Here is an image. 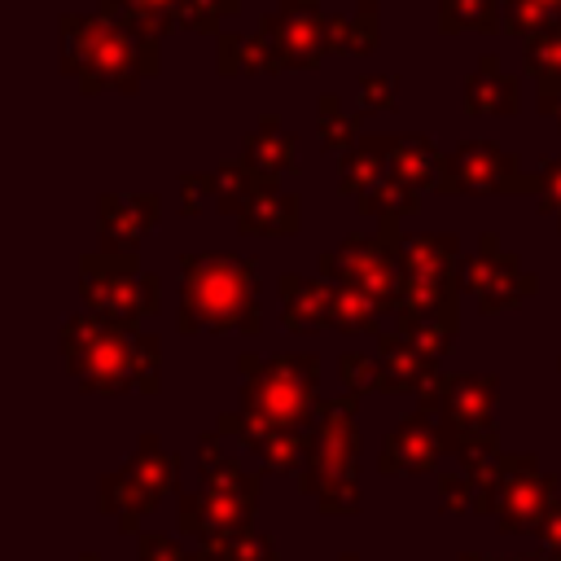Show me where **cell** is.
<instances>
[{
    "label": "cell",
    "mask_w": 561,
    "mask_h": 561,
    "mask_svg": "<svg viewBox=\"0 0 561 561\" xmlns=\"http://www.w3.org/2000/svg\"><path fill=\"white\" fill-rule=\"evenodd\" d=\"M263 329L254 259L210 250L180 259V333H245Z\"/></svg>",
    "instance_id": "1"
},
{
    "label": "cell",
    "mask_w": 561,
    "mask_h": 561,
    "mask_svg": "<svg viewBox=\"0 0 561 561\" xmlns=\"http://www.w3.org/2000/svg\"><path fill=\"white\" fill-rule=\"evenodd\" d=\"M61 75L79 83V92H136L140 79L158 75V39L131 31L114 18L66 13L61 18Z\"/></svg>",
    "instance_id": "2"
},
{
    "label": "cell",
    "mask_w": 561,
    "mask_h": 561,
    "mask_svg": "<svg viewBox=\"0 0 561 561\" xmlns=\"http://www.w3.org/2000/svg\"><path fill=\"white\" fill-rule=\"evenodd\" d=\"M202 486L180 495V535H193L202 548L232 539L250 530L254 504H259V473H245V465L219 456V438L202 434L197 443Z\"/></svg>",
    "instance_id": "3"
},
{
    "label": "cell",
    "mask_w": 561,
    "mask_h": 561,
    "mask_svg": "<svg viewBox=\"0 0 561 561\" xmlns=\"http://www.w3.org/2000/svg\"><path fill=\"white\" fill-rule=\"evenodd\" d=\"M320 390V359L289 351V355H272V359H254L241 355V416H250L254 425H272V430H289V434H311L320 421L316 403Z\"/></svg>",
    "instance_id": "4"
},
{
    "label": "cell",
    "mask_w": 561,
    "mask_h": 561,
    "mask_svg": "<svg viewBox=\"0 0 561 561\" xmlns=\"http://www.w3.org/2000/svg\"><path fill=\"white\" fill-rule=\"evenodd\" d=\"M495 373L482 377H451L438 373L421 390V412L434 421L443 451L460 460V469H486L500 447H495Z\"/></svg>",
    "instance_id": "5"
},
{
    "label": "cell",
    "mask_w": 561,
    "mask_h": 561,
    "mask_svg": "<svg viewBox=\"0 0 561 561\" xmlns=\"http://www.w3.org/2000/svg\"><path fill=\"white\" fill-rule=\"evenodd\" d=\"M359 394L329 399L320 408L316 430L307 434L298 486L320 504V513H355L359 508V430H355Z\"/></svg>",
    "instance_id": "6"
},
{
    "label": "cell",
    "mask_w": 561,
    "mask_h": 561,
    "mask_svg": "<svg viewBox=\"0 0 561 561\" xmlns=\"http://www.w3.org/2000/svg\"><path fill=\"white\" fill-rule=\"evenodd\" d=\"M136 329L105 316H70L61 324L66 373L92 394H123L136 386Z\"/></svg>",
    "instance_id": "7"
},
{
    "label": "cell",
    "mask_w": 561,
    "mask_h": 561,
    "mask_svg": "<svg viewBox=\"0 0 561 561\" xmlns=\"http://www.w3.org/2000/svg\"><path fill=\"white\" fill-rule=\"evenodd\" d=\"M320 280L351 285L377 302V311H399L403 298V232L381 219L373 237H346L337 250L320 254Z\"/></svg>",
    "instance_id": "8"
},
{
    "label": "cell",
    "mask_w": 561,
    "mask_h": 561,
    "mask_svg": "<svg viewBox=\"0 0 561 561\" xmlns=\"http://www.w3.org/2000/svg\"><path fill=\"white\" fill-rule=\"evenodd\" d=\"M460 237L425 232L403 241V298L399 320H460Z\"/></svg>",
    "instance_id": "9"
},
{
    "label": "cell",
    "mask_w": 561,
    "mask_h": 561,
    "mask_svg": "<svg viewBox=\"0 0 561 561\" xmlns=\"http://www.w3.org/2000/svg\"><path fill=\"white\" fill-rule=\"evenodd\" d=\"M478 478V513L495 517L500 530H526V526H539L548 500H552V478L539 473V460L535 456H522V451H508V456H495L486 469H469Z\"/></svg>",
    "instance_id": "10"
},
{
    "label": "cell",
    "mask_w": 561,
    "mask_h": 561,
    "mask_svg": "<svg viewBox=\"0 0 561 561\" xmlns=\"http://www.w3.org/2000/svg\"><path fill=\"white\" fill-rule=\"evenodd\" d=\"M79 289L92 316H105L118 324H136L140 316H153L162 307V280L153 272H140L131 254H83Z\"/></svg>",
    "instance_id": "11"
},
{
    "label": "cell",
    "mask_w": 561,
    "mask_h": 561,
    "mask_svg": "<svg viewBox=\"0 0 561 561\" xmlns=\"http://www.w3.org/2000/svg\"><path fill=\"white\" fill-rule=\"evenodd\" d=\"M175 473H180V456L167 451L158 443V434H145L140 447L131 451V460L101 482V513H110L118 522V530L131 535L136 522L145 513H153L158 500L175 486Z\"/></svg>",
    "instance_id": "12"
},
{
    "label": "cell",
    "mask_w": 561,
    "mask_h": 561,
    "mask_svg": "<svg viewBox=\"0 0 561 561\" xmlns=\"http://www.w3.org/2000/svg\"><path fill=\"white\" fill-rule=\"evenodd\" d=\"M259 53L263 75L272 70H311L329 53V18L320 13V0H280L259 22Z\"/></svg>",
    "instance_id": "13"
},
{
    "label": "cell",
    "mask_w": 561,
    "mask_h": 561,
    "mask_svg": "<svg viewBox=\"0 0 561 561\" xmlns=\"http://www.w3.org/2000/svg\"><path fill=\"white\" fill-rule=\"evenodd\" d=\"M539 193V175H526L517 167L513 153H504L491 140H469L456 153H443V171H438V193H469V197H486V193Z\"/></svg>",
    "instance_id": "14"
},
{
    "label": "cell",
    "mask_w": 561,
    "mask_h": 561,
    "mask_svg": "<svg viewBox=\"0 0 561 561\" xmlns=\"http://www.w3.org/2000/svg\"><path fill=\"white\" fill-rule=\"evenodd\" d=\"M539 289V276L522 267L517 254H508L500 245L495 232H486L478 241V254L469 259V294L478 298V307L491 316V311H508L517 307L522 298H530Z\"/></svg>",
    "instance_id": "15"
},
{
    "label": "cell",
    "mask_w": 561,
    "mask_h": 561,
    "mask_svg": "<svg viewBox=\"0 0 561 561\" xmlns=\"http://www.w3.org/2000/svg\"><path fill=\"white\" fill-rule=\"evenodd\" d=\"M438 451H443V443H438L434 421H430L425 412H412V416H403V421L394 425V434L386 438V447H381V456H377V469L390 473V478L430 473V469L438 465Z\"/></svg>",
    "instance_id": "16"
},
{
    "label": "cell",
    "mask_w": 561,
    "mask_h": 561,
    "mask_svg": "<svg viewBox=\"0 0 561 561\" xmlns=\"http://www.w3.org/2000/svg\"><path fill=\"white\" fill-rule=\"evenodd\" d=\"M96 210H101V254H131L145 241V232L158 224L162 202L153 193H140V197L105 193Z\"/></svg>",
    "instance_id": "17"
},
{
    "label": "cell",
    "mask_w": 561,
    "mask_h": 561,
    "mask_svg": "<svg viewBox=\"0 0 561 561\" xmlns=\"http://www.w3.org/2000/svg\"><path fill=\"white\" fill-rule=\"evenodd\" d=\"M280 324L289 333L333 329V285L298 276V272H285L280 276Z\"/></svg>",
    "instance_id": "18"
},
{
    "label": "cell",
    "mask_w": 561,
    "mask_h": 561,
    "mask_svg": "<svg viewBox=\"0 0 561 561\" xmlns=\"http://www.w3.org/2000/svg\"><path fill=\"white\" fill-rule=\"evenodd\" d=\"M219 434H232L237 443H245L250 451H259L272 469L280 473H298L302 469V451H307V434H289V430H272V425H254L241 412H224L219 416Z\"/></svg>",
    "instance_id": "19"
},
{
    "label": "cell",
    "mask_w": 561,
    "mask_h": 561,
    "mask_svg": "<svg viewBox=\"0 0 561 561\" xmlns=\"http://www.w3.org/2000/svg\"><path fill=\"white\" fill-rule=\"evenodd\" d=\"M237 232H245V237H289V232H298V197L280 193L272 180H259L254 197L237 215Z\"/></svg>",
    "instance_id": "20"
},
{
    "label": "cell",
    "mask_w": 561,
    "mask_h": 561,
    "mask_svg": "<svg viewBox=\"0 0 561 561\" xmlns=\"http://www.w3.org/2000/svg\"><path fill=\"white\" fill-rule=\"evenodd\" d=\"M381 337V355H377V364H381V390H394V394H403V390H425L438 373H434V359L430 355H421L408 337H399V333H377Z\"/></svg>",
    "instance_id": "21"
},
{
    "label": "cell",
    "mask_w": 561,
    "mask_h": 561,
    "mask_svg": "<svg viewBox=\"0 0 561 561\" xmlns=\"http://www.w3.org/2000/svg\"><path fill=\"white\" fill-rule=\"evenodd\" d=\"M390 153H394V136H364V140H355V149L342 153V193L359 202L368 188L390 180L394 175Z\"/></svg>",
    "instance_id": "22"
},
{
    "label": "cell",
    "mask_w": 561,
    "mask_h": 561,
    "mask_svg": "<svg viewBox=\"0 0 561 561\" xmlns=\"http://www.w3.org/2000/svg\"><path fill=\"white\" fill-rule=\"evenodd\" d=\"M241 162H245L254 175H263V180H272V175H280V171H298L294 136L280 127L276 114H263L259 127L245 136V145H241Z\"/></svg>",
    "instance_id": "23"
},
{
    "label": "cell",
    "mask_w": 561,
    "mask_h": 561,
    "mask_svg": "<svg viewBox=\"0 0 561 561\" xmlns=\"http://www.w3.org/2000/svg\"><path fill=\"white\" fill-rule=\"evenodd\" d=\"M465 110L469 114H513L517 110V79L500 66L495 53L478 61V70L465 79Z\"/></svg>",
    "instance_id": "24"
},
{
    "label": "cell",
    "mask_w": 561,
    "mask_h": 561,
    "mask_svg": "<svg viewBox=\"0 0 561 561\" xmlns=\"http://www.w3.org/2000/svg\"><path fill=\"white\" fill-rule=\"evenodd\" d=\"M188 9H193V0H101V18H114L131 31L153 35V39L184 26Z\"/></svg>",
    "instance_id": "25"
},
{
    "label": "cell",
    "mask_w": 561,
    "mask_h": 561,
    "mask_svg": "<svg viewBox=\"0 0 561 561\" xmlns=\"http://www.w3.org/2000/svg\"><path fill=\"white\" fill-rule=\"evenodd\" d=\"M390 167H394V180H403L412 193H430V188H438L443 153L430 145V136H394Z\"/></svg>",
    "instance_id": "26"
},
{
    "label": "cell",
    "mask_w": 561,
    "mask_h": 561,
    "mask_svg": "<svg viewBox=\"0 0 561 561\" xmlns=\"http://www.w3.org/2000/svg\"><path fill=\"white\" fill-rule=\"evenodd\" d=\"M526 70L539 79V92H561V22L535 31L522 53Z\"/></svg>",
    "instance_id": "27"
},
{
    "label": "cell",
    "mask_w": 561,
    "mask_h": 561,
    "mask_svg": "<svg viewBox=\"0 0 561 561\" xmlns=\"http://www.w3.org/2000/svg\"><path fill=\"white\" fill-rule=\"evenodd\" d=\"M377 48V9H359L355 18H329V53L368 57Z\"/></svg>",
    "instance_id": "28"
},
{
    "label": "cell",
    "mask_w": 561,
    "mask_h": 561,
    "mask_svg": "<svg viewBox=\"0 0 561 561\" xmlns=\"http://www.w3.org/2000/svg\"><path fill=\"white\" fill-rule=\"evenodd\" d=\"M333 329L337 333H381V311L368 294L333 285Z\"/></svg>",
    "instance_id": "29"
},
{
    "label": "cell",
    "mask_w": 561,
    "mask_h": 561,
    "mask_svg": "<svg viewBox=\"0 0 561 561\" xmlns=\"http://www.w3.org/2000/svg\"><path fill=\"white\" fill-rule=\"evenodd\" d=\"M259 180H263V175H254L241 158H237V162H224V167L215 171V210H224V215L237 219V215L245 210V202L254 197Z\"/></svg>",
    "instance_id": "30"
},
{
    "label": "cell",
    "mask_w": 561,
    "mask_h": 561,
    "mask_svg": "<svg viewBox=\"0 0 561 561\" xmlns=\"http://www.w3.org/2000/svg\"><path fill=\"white\" fill-rule=\"evenodd\" d=\"M364 215H377V219H399V215H408V210H416L421 206V193H412L403 180H381L377 188H368L359 202H355Z\"/></svg>",
    "instance_id": "31"
},
{
    "label": "cell",
    "mask_w": 561,
    "mask_h": 561,
    "mask_svg": "<svg viewBox=\"0 0 561 561\" xmlns=\"http://www.w3.org/2000/svg\"><path fill=\"white\" fill-rule=\"evenodd\" d=\"M438 13H443V31H495L500 26V9L495 0H438Z\"/></svg>",
    "instance_id": "32"
},
{
    "label": "cell",
    "mask_w": 561,
    "mask_h": 561,
    "mask_svg": "<svg viewBox=\"0 0 561 561\" xmlns=\"http://www.w3.org/2000/svg\"><path fill=\"white\" fill-rule=\"evenodd\" d=\"M316 110H320V140H324L329 149L346 153L351 140L359 136V114H342V101H337L333 92H324Z\"/></svg>",
    "instance_id": "33"
},
{
    "label": "cell",
    "mask_w": 561,
    "mask_h": 561,
    "mask_svg": "<svg viewBox=\"0 0 561 561\" xmlns=\"http://www.w3.org/2000/svg\"><path fill=\"white\" fill-rule=\"evenodd\" d=\"M504 18H508L504 26H508L513 35L530 39L535 31H543V26L561 22V0H508Z\"/></svg>",
    "instance_id": "34"
},
{
    "label": "cell",
    "mask_w": 561,
    "mask_h": 561,
    "mask_svg": "<svg viewBox=\"0 0 561 561\" xmlns=\"http://www.w3.org/2000/svg\"><path fill=\"white\" fill-rule=\"evenodd\" d=\"M202 552H210L215 561H276L272 535H259V530H241V535L219 539V543H210Z\"/></svg>",
    "instance_id": "35"
},
{
    "label": "cell",
    "mask_w": 561,
    "mask_h": 561,
    "mask_svg": "<svg viewBox=\"0 0 561 561\" xmlns=\"http://www.w3.org/2000/svg\"><path fill=\"white\" fill-rule=\"evenodd\" d=\"M263 75V53H259V39L250 35H219V75Z\"/></svg>",
    "instance_id": "36"
},
{
    "label": "cell",
    "mask_w": 561,
    "mask_h": 561,
    "mask_svg": "<svg viewBox=\"0 0 561 561\" xmlns=\"http://www.w3.org/2000/svg\"><path fill=\"white\" fill-rule=\"evenodd\" d=\"M337 377L351 394H368V390H381V364L373 355H359V351H346L337 359Z\"/></svg>",
    "instance_id": "37"
},
{
    "label": "cell",
    "mask_w": 561,
    "mask_h": 561,
    "mask_svg": "<svg viewBox=\"0 0 561 561\" xmlns=\"http://www.w3.org/2000/svg\"><path fill=\"white\" fill-rule=\"evenodd\" d=\"M438 495H443V508L447 513H469V508H478V478L469 469L443 473L438 478Z\"/></svg>",
    "instance_id": "38"
},
{
    "label": "cell",
    "mask_w": 561,
    "mask_h": 561,
    "mask_svg": "<svg viewBox=\"0 0 561 561\" xmlns=\"http://www.w3.org/2000/svg\"><path fill=\"white\" fill-rule=\"evenodd\" d=\"M399 75H364L359 79V110H394L399 105Z\"/></svg>",
    "instance_id": "39"
},
{
    "label": "cell",
    "mask_w": 561,
    "mask_h": 561,
    "mask_svg": "<svg viewBox=\"0 0 561 561\" xmlns=\"http://www.w3.org/2000/svg\"><path fill=\"white\" fill-rule=\"evenodd\" d=\"M158 337H149V333H140L136 337V368H131V377H136V386L145 390V394H153L158 386H162V377H158Z\"/></svg>",
    "instance_id": "40"
},
{
    "label": "cell",
    "mask_w": 561,
    "mask_h": 561,
    "mask_svg": "<svg viewBox=\"0 0 561 561\" xmlns=\"http://www.w3.org/2000/svg\"><path fill=\"white\" fill-rule=\"evenodd\" d=\"M180 188H184V197H180L184 215H202L215 206V175H180Z\"/></svg>",
    "instance_id": "41"
},
{
    "label": "cell",
    "mask_w": 561,
    "mask_h": 561,
    "mask_svg": "<svg viewBox=\"0 0 561 561\" xmlns=\"http://www.w3.org/2000/svg\"><path fill=\"white\" fill-rule=\"evenodd\" d=\"M539 210L552 215L557 232H561V158H548L539 171Z\"/></svg>",
    "instance_id": "42"
},
{
    "label": "cell",
    "mask_w": 561,
    "mask_h": 561,
    "mask_svg": "<svg viewBox=\"0 0 561 561\" xmlns=\"http://www.w3.org/2000/svg\"><path fill=\"white\" fill-rule=\"evenodd\" d=\"M193 552H184L171 535H140V548H136V561H188Z\"/></svg>",
    "instance_id": "43"
},
{
    "label": "cell",
    "mask_w": 561,
    "mask_h": 561,
    "mask_svg": "<svg viewBox=\"0 0 561 561\" xmlns=\"http://www.w3.org/2000/svg\"><path fill=\"white\" fill-rule=\"evenodd\" d=\"M539 535H543V543L548 548H561V495H552L548 500V508H543V517H539V526H535Z\"/></svg>",
    "instance_id": "44"
},
{
    "label": "cell",
    "mask_w": 561,
    "mask_h": 561,
    "mask_svg": "<svg viewBox=\"0 0 561 561\" xmlns=\"http://www.w3.org/2000/svg\"><path fill=\"white\" fill-rule=\"evenodd\" d=\"M460 561H543V557H460Z\"/></svg>",
    "instance_id": "45"
},
{
    "label": "cell",
    "mask_w": 561,
    "mask_h": 561,
    "mask_svg": "<svg viewBox=\"0 0 561 561\" xmlns=\"http://www.w3.org/2000/svg\"><path fill=\"white\" fill-rule=\"evenodd\" d=\"M359 9H377V0H359Z\"/></svg>",
    "instance_id": "46"
},
{
    "label": "cell",
    "mask_w": 561,
    "mask_h": 561,
    "mask_svg": "<svg viewBox=\"0 0 561 561\" xmlns=\"http://www.w3.org/2000/svg\"><path fill=\"white\" fill-rule=\"evenodd\" d=\"M79 561H96V557H92V552H83V557H79Z\"/></svg>",
    "instance_id": "47"
},
{
    "label": "cell",
    "mask_w": 561,
    "mask_h": 561,
    "mask_svg": "<svg viewBox=\"0 0 561 561\" xmlns=\"http://www.w3.org/2000/svg\"><path fill=\"white\" fill-rule=\"evenodd\" d=\"M342 561H359V557H355V552H346V557H342Z\"/></svg>",
    "instance_id": "48"
},
{
    "label": "cell",
    "mask_w": 561,
    "mask_h": 561,
    "mask_svg": "<svg viewBox=\"0 0 561 561\" xmlns=\"http://www.w3.org/2000/svg\"><path fill=\"white\" fill-rule=\"evenodd\" d=\"M557 368H561V359H557Z\"/></svg>",
    "instance_id": "49"
}]
</instances>
